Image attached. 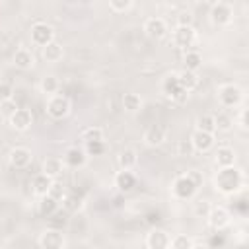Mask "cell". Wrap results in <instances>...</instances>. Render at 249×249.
Segmentation results:
<instances>
[{"label":"cell","instance_id":"d6986e66","mask_svg":"<svg viewBox=\"0 0 249 249\" xmlns=\"http://www.w3.org/2000/svg\"><path fill=\"white\" fill-rule=\"evenodd\" d=\"M177 78H179V86L189 93V91H193L198 84H200V78H198V74L196 72H191V70H181L179 74H177Z\"/></svg>","mask_w":249,"mask_h":249},{"label":"cell","instance_id":"f546056e","mask_svg":"<svg viewBox=\"0 0 249 249\" xmlns=\"http://www.w3.org/2000/svg\"><path fill=\"white\" fill-rule=\"evenodd\" d=\"M82 142L89 144V142H103V130L99 126H88L82 130Z\"/></svg>","mask_w":249,"mask_h":249},{"label":"cell","instance_id":"484cf974","mask_svg":"<svg viewBox=\"0 0 249 249\" xmlns=\"http://www.w3.org/2000/svg\"><path fill=\"white\" fill-rule=\"evenodd\" d=\"M56 210H58V202L54 198H51L49 195L47 196H41V200H39V214L43 218H51Z\"/></svg>","mask_w":249,"mask_h":249},{"label":"cell","instance_id":"836d02e7","mask_svg":"<svg viewBox=\"0 0 249 249\" xmlns=\"http://www.w3.org/2000/svg\"><path fill=\"white\" fill-rule=\"evenodd\" d=\"M41 89L43 93H49V95H56L58 91V80L54 76H47L41 80Z\"/></svg>","mask_w":249,"mask_h":249},{"label":"cell","instance_id":"e575fe53","mask_svg":"<svg viewBox=\"0 0 249 249\" xmlns=\"http://www.w3.org/2000/svg\"><path fill=\"white\" fill-rule=\"evenodd\" d=\"M62 208L66 210V212H70V210H78V208H82V198L78 196V195H68L66 193V196H64V200H62Z\"/></svg>","mask_w":249,"mask_h":249},{"label":"cell","instance_id":"4fadbf2b","mask_svg":"<svg viewBox=\"0 0 249 249\" xmlns=\"http://www.w3.org/2000/svg\"><path fill=\"white\" fill-rule=\"evenodd\" d=\"M8 160H10V165H12V167H16V169H25V167L31 163V152H29L27 148H23V146H16V148L10 152Z\"/></svg>","mask_w":249,"mask_h":249},{"label":"cell","instance_id":"ba28073f","mask_svg":"<svg viewBox=\"0 0 249 249\" xmlns=\"http://www.w3.org/2000/svg\"><path fill=\"white\" fill-rule=\"evenodd\" d=\"M231 18H233V8L228 2H216L210 8V19L216 25H226L231 21Z\"/></svg>","mask_w":249,"mask_h":249},{"label":"cell","instance_id":"f35d334b","mask_svg":"<svg viewBox=\"0 0 249 249\" xmlns=\"http://www.w3.org/2000/svg\"><path fill=\"white\" fill-rule=\"evenodd\" d=\"M19 107H18V103L14 101V99H6V101H0V111H2V115H6L8 119L18 111Z\"/></svg>","mask_w":249,"mask_h":249},{"label":"cell","instance_id":"44dd1931","mask_svg":"<svg viewBox=\"0 0 249 249\" xmlns=\"http://www.w3.org/2000/svg\"><path fill=\"white\" fill-rule=\"evenodd\" d=\"M216 163L218 167H231L235 163V152L230 146H220L216 150Z\"/></svg>","mask_w":249,"mask_h":249},{"label":"cell","instance_id":"7402d4cb","mask_svg":"<svg viewBox=\"0 0 249 249\" xmlns=\"http://www.w3.org/2000/svg\"><path fill=\"white\" fill-rule=\"evenodd\" d=\"M136 163H138L136 150H132V148H124V150L119 154V167H121V171H130Z\"/></svg>","mask_w":249,"mask_h":249},{"label":"cell","instance_id":"d4e9b609","mask_svg":"<svg viewBox=\"0 0 249 249\" xmlns=\"http://www.w3.org/2000/svg\"><path fill=\"white\" fill-rule=\"evenodd\" d=\"M14 64H16L18 68H21V70H27L29 66H33V54H31V51H27V49H18V51L14 53Z\"/></svg>","mask_w":249,"mask_h":249},{"label":"cell","instance_id":"7a4b0ae2","mask_svg":"<svg viewBox=\"0 0 249 249\" xmlns=\"http://www.w3.org/2000/svg\"><path fill=\"white\" fill-rule=\"evenodd\" d=\"M196 189H198V185H196V181H195L189 173H187V175H179V177L173 181V185H171L173 196L179 198V200H189V198H193L195 193H196Z\"/></svg>","mask_w":249,"mask_h":249},{"label":"cell","instance_id":"83f0119b","mask_svg":"<svg viewBox=\"0 0 249 249\" xmlns=\"http://www.w3.org/2000/svg\"><path fill=\"white\" fill-rule=\"evenodd\" d=\"M49 220V226L53 228V230H60L62 231V228L68 224V212L64 210V208H58L51 218H47Z\"/></svg>","mask_w":249,"mask_h":249},{"label":"cell","instance_id":"8992f818","mask_svg":"<svg viewBox=\"0 0 249 249\" xmlns=\"http://www.w3.org/2000/svg\"><path fill=\"white\" fill-rule=\"evenodd\" d=\"M218 97H220V103H222L224 107H235V105L241 103V99H243V91H241L235 84H226V86L220 88Z\"/></svg>","mask_w":249,"mask_h":249},{"label":"cell","instance_id":"ab89813d","mask_svg":"<svg viewBox=\"0 0 249 249\" xmlns=\"http://www.w3.org/2000/svg\"><path fill=\"white\" fill-rule=\"evenodd\" d=\"M210 202L208 200H198V202H195V214L198 216V218H206L208 216V212H210Z\"/></svg>","mask_w":249,"mask_h":249},{"label":"cell","instance_id":"52a82bcc","mask_svg":"<svg viewBox=\"0 0 249 249\" xmlns=\"http://www.w3.org/2000/svg\"><path fill=\"white\" fill-rule=\"evenodd\" d=\"M39 245H41V249H64L66 239H64V235H62L60 230L49 228V230H45V231L41 233Z\"/></svg>","mask_w":249,"mask_h":249},{"label":"cell","instance_id":"e0dca14e","mask_svg":"<svg viewBox=\"0 0 249 249\" xmlns=\"http://www.w3.org/2000/svg\"><path fill=\"white\" fill-rule=\"evenodd\" d=\"M62 171H64V161H62V158L51 156V158H47V160L43 161V175L51 177L53 181H54Z\"/></svg>","mask_w":249,"mask_h":249},{"label":"cell","instance_id":"9c48e42d","mask_svg":"<svg viewBox=\"0 0 249 249\" xmlns=\"http://www.w3.org/2000/svg\"><path fill=\"white\" fill-rule=\"evenodd\" d=\"M206 220H208V224H210L214 230L220 231V230H224V228L230 226L231 216H230V212H228L224 206H212L210 212H208V216H206Z\"/></svg>","mask_w":249,"mask_h":249},{"label":"cell","instance_id":"5b68a950","mask_svg":"<svg viewBox=\"0 0 249 249\" xmlns=\"http://www.w3.org/2000/svg\"><path fill=\"white\" fill-rule=\"evenodd\" d=\"M47 113L51 119H64L70 113V99L66 95H53L47 103Z\"/></svg>","mask_w":249,"mask_h":249},{"label":"cell","instance_id":"9a60e30c","mask_svg":"<svg viewBox=\"0 0 249 249\" xmlns=\"http://www.w3.org/2000/svg\"><path fill=\"white\" fill-rule=\"evenodd\" d=\"M31 123H33V115H31V111L29 109H18L12 117H10V124L16 128V130H27L29 126H31Z\"/></svg>","mask_w":249,"mask_h":249},{"label":"cell","instance_id":"ac0fdd59","mask_svg":"<svg viewBox=\"0 0 249 249\" xmlns=\"http://www.w3.org/2000/svg\"><path fill=\"white\" fill-rule=\"evenodd\" d=\"M86 160H88V156H86V152L82 148H70V150H66L62 161L68 167H82L86 163Z\"/></svg>","mask_w":249,"mask_h":249},{"label":"cell","instance_id":"d6a6232c","mask_svg":"<svg viewBox=\"0 0 249 249\" xmlns=\"http://www.w3.org/2000/svg\"><path fill=\"white\" fill-rule=\"evenodd\" d=\"M214 124H216V130H230L231 128V124H233V119L228 115V113H218V115H214Z\"/></svg>","mask_w":249,"mask_h":249},{"label":"cell","instance_id":"30bf717a","mask_svg":"<svg viewBox=\"0 0 249 249\" xmlns=\"http://www.w3.org/2000/svg\"><path fill=\"white\" fill-rule=\"evenodd\" d=\"M169 241H171V235L160 228L150 230V233L146 235V245L150 249H169Z\"/></svg>","mask_w":249,"mask_h":249},{"label":"cell","instance_id":"603a6c76","mask_svg":"<svg viewBox=\"0 0 249 249\" xmlns=\"http://www.w3.org/2000/svg\"><path fill=\"white\" fill-rule=\"evenodd\" d=\"M51 185H53V179L47 177V175H43V173H39V175L33 177V185H31V187H33V193H35V195H39V196H47Z\"/></svg>","mask_w":249,"mask_h":249},{"label":"cell","instance_id":"60d3db41","mask_svg":"<svg viewBox=\"0 0 249 249\" xmlns=\"http://www.w3.org/2000/svg\"><path fill=\"white\" fill-rule=\"evenodd\" d=\"M177 27H193V14L181 12L177 16Z\"/></svg>","mask_w":249,"mask_h":249},{"label":"cell","instance_id":"f1b7e54d","mask_svg":"<svg viewBox=\"0 0 249 249\" xmlns=\"http://www.w3.org/2000/svg\"><path fill=\"white\" fill-rule=\"evenodd\" d=\"M183 60H185V70H191V72H196L202 64V56L196 51H187Z\"/></svg>","mask_w":249,"mask_h":249},{"label":"cell","instance_id":"6da1fadb","mask_svg":"<svg viewBox=\"0 0 249 249\" xmlns=\"http://www.w3.org/2000/svg\"><path fill=\"white\" fill-rule=\"evenodd\" d=\"M214 185H216V191H220L224 195H233V193H237L241 189L243 175L233 165L231 167H220L216 177H214Z\"/></svg>","mask_w":249,"mask_h":249},{"label":"cell","instance_id":"3957f363","mask_svg":"<svg viewBox=\"0 0 249 249\" xmlns=\"http://www.w3.org/2000/svg\"><path fill=\"white\" fill-rule=\"evenodd\" d=\"M29 37H31V43L37 45V47H47L49 43L54 41V31L49 23L45 21H37L31 25V31H29Z\"/></svg>","mask_w":249,"mask_h":249},{"label":"cell","instance_id":"7c38bea8","mask_svg":"<svg viewBox=\"0 0 249 249\" xmlns=\"http://www.w3.org/2000/svg\"><path fill=\"white\" fill-rule=\"evenodd\" d=\"M144 33L150 37V39H161L165 37L167 33V23L161 19V18H148L146 23H144Z\"/></svg>","mask_w":249,"mask_h":249},{"label":"cell","instance_id":"4316f807","mask_svg":"<svg viewBox=\"0 0 249 249\" xmlns=\"http://www.w3.org/2000/svg\"><path fill=\"white\" fill-rule=\"evenodd\" d=\"M123 107L128 113H136V111L142 109V97L138 93H132V91L130 93H124L123 95Z\"/></svg>","mask_w":249,"mask_h":249},{"label":"cell","instance_id":"4dcf8cb0","mask_svg":"<svg viewBox=\"0 0 249 249\" xmlns=\"http://www.w3.org/2000/svg\"><path fill=\"white\" fill-rule=\"evenodd\" d=\"M193 245H195V241L185 233L171 235V241H169V249H191Z\"/></svg>","mask_w":249,"mask_h":249},{"label":"cell","instance_id":"5bb4252c","mask_svg":"<svg viewBox=\"0 0 249 249\" xmlns=\"http://www.w3.org/2000/svg\"><path fill=\"white\" fill-rule=\"evenodd\" d=\"M191 146H193V150H196V152H208V150H212V146H214V134L195 130L193 136H191Z\"/></svg>","mask_w":249,"mask_h":249},{"label":"cell","instance_id":"277c9868","mask_svg":"<svg viewBox=\"0 0 249 249\" xmlns=\"http://www.w3.org/2000/svg\"><path fill=\"white\" fill-rule=\"evenodd\" d=\"M161 91H163L171 101H177V103L185 101L187 95H189V93L179 86V78H177V74H169V76L161 82Z\"/></svg>","mask_w":249,"mask_h":249},{"label":"cell","instance_id":"8fae6325","mask_svg":"<svg viewBox=\"0 0 249 249\" xmlns=\"http://www.w3.org/2000/svg\"><path fill=\"white\" fill-rule=\"evenodd\" d=\"M196 41V31L195 27H175L173 31V43L181 49H189L193 47Z\"/></svg>","mask_w":249,"mask_h":249},{"label":"cell","instance_id":"b9f144b4","mask_svg":"<svg viewBox=\"0 0 249 249\" xmlns=\"http://www.w3.org/2000/svg\"><path fill=\"white\" fill-rule=\"evenodd\" d=\"M14 89H12V84L8 82H2L0 84V101H6V99H14Z\"/></svg>","mask_w":249,"mask_h":249},{"label":"cell","instance_id":"74e56055","mask_svg":"<svg viewBox=\"0 0 249 249\" xmlns=\"http://www.w3.org/2000/svg\"><path fill=\"white\" fill-rule=\"evenodd\" d=\"M130 8H132V2H130V0H111V2H109V10H113V12H117V14L126 12V10H130Z\"/></svg>","mask_w":249,"mask_h":249},{"label":"cell","instance_id":"7bdbcfd3","mask_svg":"<svg viewBox=\"0 0 249 249\" xmlns=\"http://www.w3.org/2000/svg\"><path fill=\"white\" fill-rule=\"evenodd\" d=\"M239 124H241L243 130H247V109L241 111V115H239Z\"/></svg>","mask_w":249,"mask_h":249},{"label":"cell","instance_id":"ffe728a7","mask_svg":"<svg viewBox=\"0 0 249 249\" xmlns=\"http://www.w3.org/2000/svg\"><path fill=\"white\" fill-rule=\"evenodd\" d=\"M136 185V177L130 173V171H119L115 175V187L121 191V193H130Z\"/></svg>","mask_w":249,"mask_h":249},{"label":"cell","instance_id":"8d00e7d4","mask_svg":"<svg viewBox=\"0 0 249 249\" xmlns=\"http://www.w3.org/2000/svg\"><path fill=\"white\" fill-rule=\"evenodd\" d=\"M84 152H86V156H101L105 152V142H89V144H84Z\"/></svg>","mask_w":249,"mask_h":249},{"label":"cell","instance_id":"cb8c5ba5","mask_svg":"<svg viewBox=\"0 0 249 249\" xmlns=\"http://www.w3.org/2000/svg\"><path fill=\"white\" fill-rule=\"evenodd\" d=\"M62 54H64L62 45L56 43V41H53V43H49L47 47H43V58H45L47 62H58V60L62 58Z\"/></svg>","mask_w":249,"mask_h":249},{"label":"cell","instance_id":"ee69618b","mask_svg":"<svg viewBox=\"0 0 249 249\" xmlns=\"http://www.w3.org/2000/svg\"><path fill=\"white\" fill-rule=\"evenodd\" d=\"M191 249H212L210 245H206V243H195Z\"/></svg>","mask_w":249,"mask_h":249},{"label":"cell","instance_id":"1f68e13d","mask_svg":"<svg viewBox=\"0 0 249 249\" xmlns=\"http://www.w3.org/2000/svg\"><path fill=\"white\" fill-rule=\"evenodd\" d=\"M196 130L200 132H208L214 134L216 132V124H214V115H202L196 119Z\"/></svg>","mask_w":249,"mask_h":249},{"label":"cell","instance_id":"d590c367","mask_svg":"<svg viewBox=\"0 0 249 249\" xmlns=\"http://www.w3.org/2000/svg\"><path fill=\"white\" fill-rule=\"evenodd\" d=\"M49 196L54 198V200L60 204V202L64 200V196H66V191H64V187H62L60 183L53 181V185H51V189H49Z\"/></svg>","mask_w":249,"mask_h":249},{"label":"cell","instance_id":"2e32d148","mask_svg":"<svg viewBox=\"0 0 249 249\" xmlns=\"http://www.w3.org/2000/svg\"><path fill=\"white\" fill-rule=\"evenodd\" d=\"M165 140V126L163 124H150L144 132V142L148 146H160Z\"/></svg>","mask_w":249,"mask_h":249}]
</instances>
